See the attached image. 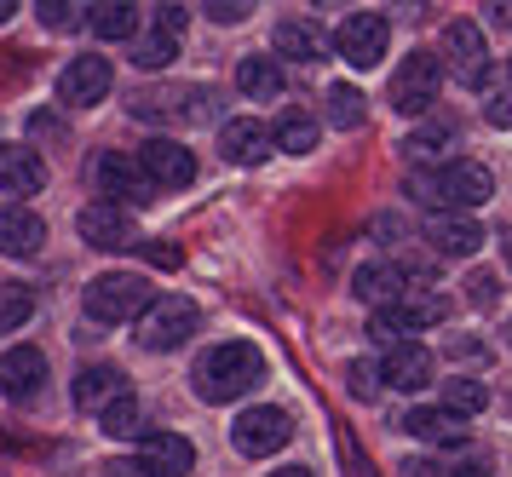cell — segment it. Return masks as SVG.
<instances>
[{
    "instance_id": "6da1fadb",
    "label": "cell",
    "mask_w": 512,
    "mask_h": 477,
    "mask_svg": "<svg viewBox=\"0 0 512 477\" xmlns=\"http://www.w3.org/2000/svg\"><path fill=\"white\" fill-rule=\"evenodd\" d=\"M254 386H265V357L248 340L213 345L208 357L196 363V397L202 403H236V397H248Z\"/></svg>"
},
{
    "instance_id": "7a4b0ae2",
    "label": "cell",
    "mask_w": 512,
    "mask_h": 477,
    "mask_svg": "<svg viewBox=\"0 0 512 477\" xmlns=\"http://www.w3.org/2000/svg\"><path fill=\"white\" fill-rule=\"evenodd\" d=\"M415 190L432 213H472L495 196V179H489L484 161H443L438 173L415 179Z\"/></svg>"
},
{
    "instance_id": "3957f363",
    "label": "cell",
    "mask_w": 512,
    "mask_h": 477,
    "mask_svg": "<svg viewBox=\"0 0 512 477\" xmlns=\"http://www.w3.org/2000/svg\"><path fill=\"white\" fill-rule=\"evenodd\" d=\"M150 282L133 271H104L87 282V317L104 322V328H121V322H139L144 305H150Z\"/></svg>"
},
{
    "instance_id": "277c9868",
    "label": "cell",
    "mask_w": 512,
    "mask_h": 477,
    "mask_svg": "<svg viewBox=\"0 0 512 477\" xmlns=\"http://www.w3.org/2000/svg\"><path fill=\"white\" fill-rule=\"evenodd\" d=\"M196 322H202V311H196V299L185 294H162V299H150L144 305V317L133 322L139 334L133 340L144 345V351H179V345L196 334Z\"/></svg>"
},
{
    "instance_id": "5b68a950",
    "label": "cell",
    "mask_w": 512,
    "mask_h": 477,
    "mask_svg": "<svg viewBox=\"0 0 512 477\" xmlns=\"http://www.w3.org/2000/svg\"><path fill=\"white\" fill-rule=\"evenodd\" d=\"M386 46H392L386 12H351V18L334 29V52H340L351 69H374L380 58H386Z\"/></svg>"
},
{
    "instance_id": "8992f818",
    "label": "cell",
    "mask_w": 512,
    "mask_h": 477,
    "mask_svg": "<svg viewBox=\"0 0 512 477\" xmlns=\"http://www.w3.org/2000/svg\"><path fill=\"white\" fill-rule=\"evenodd\" d=\"M438 87H443L438 52H409V58L397 64V75H392V110L397 115H420L432 98H438Z\"/></svg>"
},
{
    "instance_id": "52a82bcc",
    "label": "cell",
    "mask_w": 512,
    "mask_h": 477,
    "mask_svg": "<svg viewBox=\"0 0 512 477\" xmlns=\"http://www.w3.org/2000/svg\"><path fill=\"white\" fill-rule=\"evenodd\" d=\"M294 437V420L282 409H248V414H236V426H231V443H236V455H248V460H265V455H277L282 443Z\"/></svg>"
},
{
    "instance_id": "ba28073f",
    "label": "cell",
    "mask_w": 512,
    "mask_h": 477,
    "mask_svg": "<svg viewBox=\"0 0 512 477\" xmlns=\"http://www.w3.org/2000/svg\"><path fill=\"white\" fill-rule=\"evenodd\" d=\"M438 64H449L455 75H461L466 87H478L489 75V46H484V29L472 18H455V23H443V58Z\"/></svg>"
},
{
    "instance_id": "9c48e42d",
    "label": "cell",
    "mask_w": 512,
    "mask_h": 477,
    "mask_svg": "<svg viewBox=\"0 0 512 477\" xmlns=\"http://www.w3.org/2000/svg\"><path fill=\"white\" fill-rule=\"evenodd\" d=\"M75 230H81V242L87 248H139V225H133V213L116 202H87L75 213Z\"/></svg>"
},
{
    "instance_id": "30bf717a",
    "label": "cell",
    "mask_w": 512,
    "mask_h": 477,
    "mask_svg": "<svg viewBox=\"0 0 512 477\" xmlns=\"http://www.w3.org/2000/svg\"><path fill=\"white\" fill-rule=\"evenodd\" d=\"M133 161H139L144 184H156V190H185L196 179V156H190L185 144H173V138H150Z\"/></svg>"
},
{
    "instance_id": "8fae6325",
    "label": "cell",
    "mask_w": 512,
    "mask_h": 477,
    "mask_svg": "<svg viewBox=\"0 0 512 477\" xmlns=\"http://www.w3.org/2000/svg\"><path fill=\"white\" fill-rule=\"evenodd\" d=\"M93 190H98V196H110L116 207L144 202V196H150V184H144L139 161L121 156V150H98V156H93Z\"/></svg>"
},
{
    "instance_id": "7c38bea8",
    "label": "cell",
    "mask_w": 512,
    "mask_h": 477,
    "mask_svg": "<svg viewBox=\"0 0 512 477\" xmlns=\"http://www.w3.org/2000/svg\"><path fill=\"white\" fill-rule=\"evenodd\" d=\"M443 311H449V299L443 294H403L397 305L374 311V334H386V340L397 345V334H420V328L443 322Z\"/></svg>"
},
{
    "instance_id": "4fadbf2b",
    "label": "cell",
    "mask_w": 512,
    "mask_h": 477,
    "mask_svg": "<svg viewBox=\"0 0 512 477\" xmlns=\"http://www.w3.org/2000/svg\"><path fill=\"white\" fill-rule=\"evenodd\" d=\"M133 466H139L144 477H185L190 466H196V449H190V437H179V432H144Z\"/></svg>"
},
{
    "instance_id": "5bb4252c",
    "label": "cell",
    "mask_w": 512,
    "mask_h": 477,
    "mask_svg": "<svg viewBox=\"0 0 512 477\" xmlns=\"http://www.w3.org/2000/svg\"><path fill=\"white\" fill-rule=\"evenodd\" d=\"M110 87H116V69H110V58H70V64H64V75H58V98H64V104H75V110L98 104Z\"/></svg>"
},
{
    "instance_id": "9a60e30c",
    "label": "cell",
    "mask_w": 512,
    "mask_h": 477,
    "mask_svg": "<svg viewBox=\"0 0 512 477\" xmlns=\"http://www.w3.org/2000/svg\"><path fill=\"white\" fill-rule=\"evenodd\" d=\"M219 150H225V161H236V167H259V161L277 150V138H271V127H265V121H254V115H236V121H225V127H219Z\"/></svg>"
},
{
    "instance_id": "2e32d148",
    "label": "cell",
    "mask_w": 512,
    "mask_h": 477,
    "mask_svg": "<svg viewBox=\"0 0 512 477\" xmlns=\"http://www.w3.org/2000/svg\"><path fill=\"white\" fill-rule=\"evenodd\" d=\"M426 242L449 259H472V253L484 248V225L472 219V213H432L426 219Z\"/></svg>"
},
{
    "instance_id": "e0dca14e",
    "label": "cell",
    "mask_w": 512,
    "mask_h": 477,
    "mask_svg": "<svg viewBox=\"0 0 512 477\" xmlns=\"http://www.w3.org/2000/svg\"><path fill=\"white\" fill-rule=\"evenodd\" d=\"M380 380L397 391H420L426 380H432V351L415 340H397L386 345V357H380Z\"/></svg>"
},
{
    "instance_id": "ac0fdd59",
    "label": "cell",
    "mask_w": 512,
    "mask_h": 477,
    "mask_svg": "<svg viewBox=\"0 0 512 477\" xmlns=\"http://www.w3.org/2000/svg\"><path fill=\"white\" fill-rule=\"evenodd\" d=\"M47 242V225H41V213H29L18 202H0V253H12V259H35Z\"/></svg>"
},
{
    "instance_id": "d6986e66",
    "label": "cell",
    "mask_w": 512,
    "mask_h": 477,
    "mask_svg": "<svg viewBox=\"0 0 512 477\" xmlns=\"http://www.w3.org/2000/svg\"><path fill=\"white\" fill-rule=\"evenodd\" d=\"M41 380H47V357H41L35 345H12V351L0 357V391H6L12 403L35 397V391H41Z\"/></svg>"
},
{
    "instance_id": "ffe728a7",
    "label": "cell",
    "mask_w": 512,
    "mask_h": 477,
    "mask_svg": "<svg viewBox=\"0 0 512 477\" xmlns=\"http://www.w3.org/2000/svg\"><path fill=\"white\" fill-rule=\"evenodd\" d=\"M41 184H47V161L29 144H0V190L6 196H41Z\"/></svg>"
},
{
    "instance_id": "44dd1931",
    "label": "cell",
    "mask_w": 512,
    "mask_h": 477,
    "mask_svg": "<svg viewBox=\"0 0 512 477\" xmlns=\"http://www.w3.org/2000/svg\"><path fill=\"white\" fill-rule=\"evenodd\" d=\"M121 391H127V374H121L116 363H87L81 374H75V409L98 414V409H110Z\"/></svg>"
},
{
    "instance_id": "7402d4cb",
    "label": "cell",
    "mask_w": 512,
    "mask_h": 477,
    "mask_svg": "<svg viewBox=\"0 0 512 477\" xmlns=\"http://www.w3.org/2000/svg\"><path fill=\"white\" fill-rule=\"evenodd\" d=\"M403 288H409V276L397 271V265H363V271H357V282H351V294L363 299V305H374V311L397 305V299H403Z\"/></svg>"
},
{
    "instance_id": "603a6c76",
    "label": "cell",
    "mask_w": 512,
    "mask_h": 477,
    "mask_svg": "<svg viewBox=\"0 0 512 477\" xmlns=\"http://www.w3.org/2000/svg\"><path fill=\"white\" fill-rule=\"evenodd\" d=\"M409 437H420V443H455V437H466V420L461 414H449L438 403V409H409L403 420H397Z\"/></svg>"
},
{
    "instance_id": "cb8c5ba5",
    "label": "cell",
    "mask_w": 512,
    "mask_h": 477,
    "mask_svg": "<svg viewBox=\"0 0 512 477\" xmlns=\"http://www.w3.org/2000/svg\"><path fill=\"white\" fill-rule=\"evenodd\" d=\"M277 52L282 58H294V64H317L328 52V41H323V29L311 18H288V23H277Z\"/></svg>"
},
{
    "instance_id": "d4e9b609",
    "label": "cell",
    "mask_w": 512,
    "mask_h": 477,
    "mask_svg": "<svg viewBox=\"0 0 512 477\" xmlns=\"http://www.w3.org/2000/svg\"><path fill=\"white\" fill-rule=\"evenodd\" d=\"M236 92L254 98V104L282 98V64L277 58H242V64H236Z\"/></svg>"
},
{
    "instance_id": "484cf974",
    "label": "cell",
    "mask_w": 512,
    "mask_h": 477,
    "mask_svg": "<svg viewBox=\"0 0 512 477\" xmlns=\"http://www.w3.org/2000/svg\"><path fill=\"white\" fill-rule=\"evenodd\" d=\"M87 29H93L98 41H133V35H139V6H127V0L93 6V12H87Z\"/></svg>"
},
{
    "instance_id": "4316f807",
    "label": "cell",
    "mask_w": 512,
    "mask_h": 477,
    "mask_svg": "<svg viewBox=\"0 0 512 477\" xmlns=\"http://www.w3.org/2000/svg\"><path fill=\"white\" fill-rule=\"evenodd\" d=\"M271 138H277L288 156H305V150H317V121L305 110H282V121L271 127Z\"/></svg>"
},
{
    "instance_id": "83f0119b",
    "label": "cell",
    "mask_w": 512,
    "mask_h": 477,
    "mask_svg": "<svg viewBox=\"0 0 512 477\" xmlns=\"http://www.w3.org/2000/svg\"><path fill=\"white\" fill-rule=\"evenodd\" d=\"M29 317H35V288H29V282H6V288H0V334L24 328Z\"/></svg>"
},
{
    "instance_id": "f1b7e54d",
    "label": "cell",
    "mask_w": 512,
    "mask_h": 477,
    "mask_svg": "<svg viewBox=\"0 0 512 477\" xmlns=\"http://www.w3.org/2000/svg\"><path fill=\"white\" fill-rule=\"evenodd\" d=\"M363 92L357 87H328V121H334V127H340V133H357V127H363Z\"/></svg>"
},
{
    "instance_id": "f546056e",
    "label": "cell",
    "mask_w": 512,
    "mask_h": 477,
    "mask_svg": "<svg viewBox=\"0 0 512 477\" xmlns=\"http://www.w3.org/2000/svg\"><path fill=\"white\" fill-rule=\"evenodd\" d=\"M98 426H104L110 437H139V397L121 391L110 409H98Z\"/></svg>"
},
{
    "instance_id": "4dcf8cb0",
    "label": "cell",
    "mask_w": 512,
    "mask_h": 477,
    "mask_svg": "<svg viewBox=\"0 0 512 477\" xmlns=\"http://www.w3.org/2000/svg\"><path fill=\"white\" fill-rule=\"evenodd\" d=\"M484 403H489V391L478 386V380H449V386H443V409L461 414V420H466V414H478Z\"/></svg>"
},
{
    "instance_id": "1f68e13d",
    "label": "cell",
    "mask_w": 512,
    "mask_h": 477,
    "mask_svg": "<svg viewBox=\"0 0 512 477\" xmlns=\"http://www.w3.org/2000/svg\"><path fill=\"white\" fill-rule=\"evenodd\" d=\"M133 64H139V69H167V64H173V35H162V29H156V35H144L139 52H133Z\"/></svg>"
},
{
    "instance_id": "d6a6232c",
    "label": "cell",
    "mask_w": 512,
    "mask_h": 477,
    "mask_svg": "<svg viewBox=\"0 0 512 477\" xmlns=\"http://www.w3.org/2000/svg\"><path fill=\"white\" fill-rule=\"evenodd\" d=\"M438 477H489V455H449L443 466H426Z\"/></svg>"
},
{
    "instance_id": "836d02e7",
    "label": "cell",
    "mask_w": 512,
    "mask_h": 477,
    "mask_svg": "<svg viewBox=\"0 0 512 477\" xmlns=\"http://www.w3.org/2000/svg\"><path fill=\"white\" fill-rule=\"evenodd\" d=\"M346 380H351V397H374V391H380V368L374 363H351Z\"/></svg>"
},
{
    "instance_id": "e575fe53",
    "label": "cell",
    "mask_w": 512,
    "mask_h": 477,
    "mask_svg": "<svg viewBox=\"0 0 512 477\" xmlns=\"http://www.w3.org/2000/svg\"><path fill=\"white\" fill-rule=\"evenodd\" d=\"M202 12H208L213 23H242V18H248V12H254V6H242V0H208Z\"/></svg>"
},
{
    "instance_id": "d590c367",
    "label": "cell",
    "mask_w": 512,
    "mask_h": 477,
    "mask_svg": "<svg viewBox=\"0 0 512 477\" xmlns=\"http://www.w3.org/2000/svg\"><path fill=\"white\" fill-rule=\"evenodd\" d=\"M185 23H190V6H156V29H162V35L179 41V29H185Z\"/></svg>"
},
{
    "instance_id": "8d00e7d4",
    "label": "cell",
    "mask_w": 512,
    "mask_h": 477,
    "mask_svg": "<svg viewBox=\"0 0 512 477\" xmlns=\"http://www.w3.org/2000/svg\"><path fill=\"white\" fill-rule=\"evenodd\" d=\"M484 121H489V127H512V92L484 98Z\"/></svg>"
},
{
    "instance_id": "74e56055",
    "label": "cell",
    "mask_w": 512,
    "mask_h": 477,
    "mask_svg": "<svg viewBox=\"0 0 512 477\" xmlns=\"http://www.w3.org/2000/svg\"><path fill=\"white\" fill-rule=\"evenodd\" d=\"M35 12H41V23H47V29H64V23H70V12H75V6H64V0H41Z\"/></svg>"
},
{
    "instance_id": "f35d334b",
    "label": "cell",
    "mask_w": 512,
    "mask_h": 477,
    "mask_svg": "<svg viewBox=\"0 0 512 477\" xmlns=\"http://www.w3.org/2000/svg\"><path fill=\"white\" fill-rule=\"evenodd\" d=\"M466 288H472V305H495V276H472Z\"/></svg>"
},
{
    "instance_id": "ab89813d",
    "label": "cell",
    "mask_w": 512,
    "mask_h": 477,
    "mask_svg": "<svg viewBox=\"0 0 512 477\" xmlns=\"http://www.w3.org/2000/svg\"><path fill=\"white\" fill-rule=\"evenodd\" d=\"M449 357H455V363H466V357H472V363H484V345H472V340H449Z\"/></svg>"
},
{
    "instance_id": "60d3db41",
    "label": "cell",
    "mask_w": 512,
    "mask_h": 477,
    "mask_svg": "<svg viewBox=\"0 0 512 477\" xmlns=\"http://www.w3.org/2000/svg\"><path fill=\"white\" fill-rule=\"evenodd\" d=\"M501 259H507V271H512V225L501 230Z\"/></svg>"
},
{
    "instance_id": "b9f144b4",
    "label": "cell",
    "mask_w": 512,
    "mask_h": 477,
    "mask_svg": "<svg viewBox=\"0 0 512 477\" xmlns=\"http://www.w3.org/2000/svg\"><path fill=\"white\" fill-rule=\"evenodd\" d=\"M277 477H317V472H311V466H282Z\"/></svg>"
},
{
    "instance_id": "7bdbcfd3",
    "label": "cell",
    "mask_w": 512,
    "mask_h": 477,
    "mask_svg": "<svg viewBox=\"0 0 512 477\" xmlns=\"http://www.w3.org/2000/svg\"><path fill=\"white\" fill-rule=\"evenodd\" d=\"M484 12H495V18H501V23L512 29V6H484Z\"/></svg>"
},
{
    "instance_id": "ee69618b",
    "label": "cell",
    "mask_w": 512,
    "mask_h": 477,
    "mask_svg": "<svg viewBox=\"0 0 512 477\" xmlns=\"http://www.w3.org/2000/svg\"><path fill=\"white\" fill-rule=\"evenodd\" d=\"M6 18H12V6H0V23H6Z\"/></svg>"
}]
</instances>
